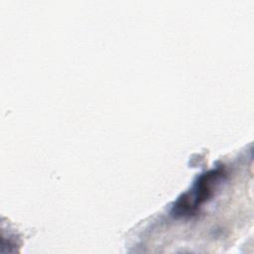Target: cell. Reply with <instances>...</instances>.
I'll return each mask as SVG.
<instances>
[{"label": "cell", "mask_w": 254, "mask_h": 254, "mask_svg": "<svg viewBox=\"0 0 254 254\" xmlns=\"http://www.w3.org/2000/svg\"><path fill=\"white\" fill-rule=\"evenodd\" d=\"M225 179L226 172L223 168H215L203 173L192 188L178 198L173 213L182 217L194 215L203 203L211 199Z\"/></svg>", "instance_id": "1"}]
</instances>
